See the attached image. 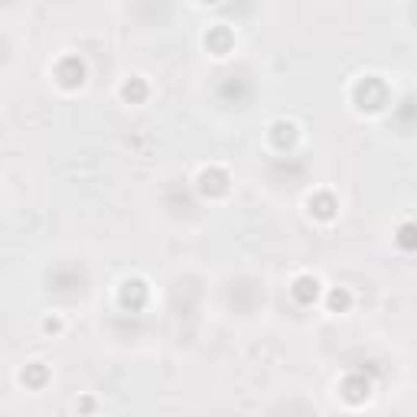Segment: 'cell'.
<instances>
[{
  "label": "cell",
  "instance_id": "1",
  "mask_svg": "<svg viewBox=\"0 0 417 417\" xmlns=\"http://www.w3.org/2000/svg\"><path fill=\"white\" fill-rule=\"evenodd\" d=\"M293 293H297V300L310 303V300H316V293H320V280H316V277H300Z\"/></svg>",
  "mask_w": 417,
  "mask_h": 417
},
{
  "label": "cell",
  "instance_id": "2",
  "mask_svg": "<svg viewBox=\"0 0 417 417\" xmlns=\"http://www.w3.org/2000/svg\"><path fill=\"white\" fill-rule=\"evenodd\" d=\"M349 303V293H332V307H346Z\"/></svg>",
  "mask_w": 417,
  "mask_h": 417
}]
</instances>
